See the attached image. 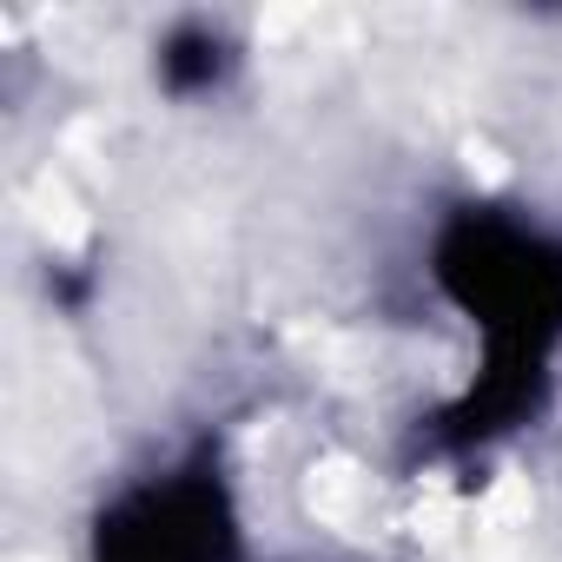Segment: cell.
<instances>
[{"mask_svg":"<svg viewBox=\"0 0 562 562\" xmlns=\"http://www.w3.org/2000/svg\"><path fill=\"white\" fill-rule=\"evenodd\" d=\"M443 285L450 299L490 331V384H483V411H516L522 404V378L516 371H542V351L562 331V251L509 218H463L443 238Z\"/></svg>","mask_w":562,"mask_h":562,"instance_id":"1","label":"cell"},{"mask_svg":"<svg viewBox=\"0 0 562 562\" xmlns=\"http://www.w3.org/2000/svg\"><path fill=\"white\" fill-rule=\"evenodd\" d=\"M93 562H238V522L205 470L159 476L100 516Z\"/></svg>","mask_w":562,"mask_h":562,"instance_id":"2","label":"cell"}]
</instances>
